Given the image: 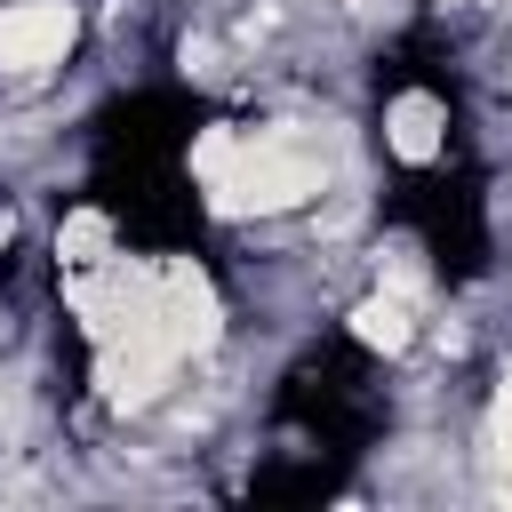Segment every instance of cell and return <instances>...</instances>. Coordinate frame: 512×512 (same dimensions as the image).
<instances>
[{
  "label": "cell",
  "mask_w": 512,
  "mask_h": 512,
  "mask_svg": "<svg viewBox=\"0 0 512 512\" xmlns=\"http://www.w3.org/2000/svg\"><path fill=\"white\" fill-rule=\"evenodd\" d=\"M232 152H240V136H232V128H208V136H200V144H192V168H200V176H208V184H216V176H224V168H232Z\"/></svg>",
  "instance_id": "cell-8"
},
{
  "label": "cell",
  "mask_w": 512,
  "mask_h": 512,
  "mask_svg": "<svg viewBox=\"0 0 512 512\" xmlns=\"http://www.w3.org/2000/svg\"><path fill=\"white\" fill-rule=\"evenodd\" d=\"M168 368H176V352L160 344V328H128V336H104L96 344V392L112 408H144L168 384Z\"/></svg>",
  "instance_id": "cell-3"
},
{
  "label": "cell",
  "mask_w": 512,
  "mask_h": 512,
  "mask_svg": "<svg viewBox=\"0 0 512 512\" xmlns=\"http://www.w3.org/2000/svg\"><path fill=\"white\" fill-rule=\"evenodd\" d=\"M56 256H64V264H80V272H88V264H104V256H112V224H104L96 208L64 216V232H56Z\"/></svg>",
  "instance_id": "cell-6"
},
{
  "label": "cell",
  "mask_w": 512,
  "mask_h": 512,
  "mask_svg": "<svg viewBox=\"0 0 512 512\" xmlns=\"http://www.w3.org/2000/svg\"><path fill=\"white\" fill-rule=\"evenodd\" d=\"M72 32H80V16L64 0H16V8H0V64L40 72V64H56L72 48Z\"/></svg>",
  "instance_id": "cell-4"
},
{
  "label": "cell",
  "mask_w": 512,
  "mask_h": 512,
  "mask_svg": "<svg viewBox=\"0 0 512 512\" xmlns=\"http://www.w3.org/2000/svg\"><path fill=\"white\" fill-rule=\"evenodd\" d=\"M152 328H160V344L184 360V352H208L216 336H224V312H216V288H208V272L200 264H152Z\"/></svg>",
  "instance_id": "cell-2"
},
{
  "label": "cell",
  "mask_w": 512,
  "mask_h": 512,
  "mask_svg": "<svg viewBox=\"0 0 512 512\" xmlns=\"http://www.w3.org/2000/svg\"><path fill=\"white\" fill-rule=\"evenodd\" d=\"M320 184H328L320 152H304L296 136H264V144H240L232 152V168L208 184V208L216 216H272V208H296Z\"/></svg>",
  "instance_id": "cell-1"
},
{
  "label": "cell",
  "mask_w": 512,
  "mask_h": 512,
  "mask_svg": "<svg viewBox=\"0 0 512 512\" xmlns=\"http://www.w3.org/2000/svg\"><path fill=\"white\" fill-rule=\"evenodd\" d=\"M352 336L376 344V352H400V344H408V304H400V296H368V304L352 312Z\"/></svg>",
  "instance_id": "cell-7"
},
{
  "label": "cell",
  "mask_w": 512,
  "mask_h": 512,
  "mask_svg": "<svg viewBox=\"0 0 512 512\" xmlns=\"http://www.w3.org/2000/svg\"><path fill=\"white\" fill-rule=\"evenodd\" d=\"M496 448L512 456V368H504V384H496Z\"/></svg>",
  "instance_id": "cell-9"
},
{
  "label": "cell",
  "mask_w": 512,
  "mask_h": 512,
  "mask_svg": "<svg viewBox=\"0 0 512 512\" xmlns=\"http://www.w3.org/2000/svg\"><path fill=\"white\" fill-rule=\"evenodd\" d=\"M384 144H392L400 160H432V152H440V104H432L424 88L392 96V112H384Z\"/></svg>",
  "instance_id": "cell-5"
}]
</instances>
